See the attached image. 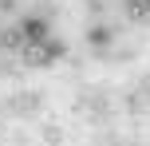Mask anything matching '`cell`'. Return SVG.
Listing matches in <instances>:
<instances>
[{"instance_id":"6da1fadb","label":"cell","mask_w":150,"mask_h":146,"mask_svg":"<svg viewBox=\"0 0 150 146\" xmlns=\"http://www.w3.org/2000/svg\"><path fill=\"white\" fill-rule=\"evenodd\" d=\"M130 12H134V20H146V4L142 0H130Z\"/></svg>"}]
</instances>
